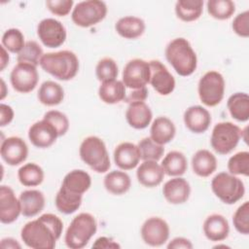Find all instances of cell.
Masks as SVG:
<instances>
[{
  "label": "cell",
  "mask_w": 249,
  "mask_h": 249,
  "mask_svg": "<svg viewBox=\"0 0 249 249\" xmlns=\"http://www.w3.org/2000/svg\"><path fill=\"white\" fill-rule=\"evenodd\" d=\"M63 223L59 217L52 213H45L39 218L26 223L20 237L23 243L32 249H53L61 236Z\"/></svg>",
  "instance_id": "obj_1"
},
{
  "label": "cell",
  "mask_w": 249,
  "mask_h": 249,
  "mask_svg": "<svg viewBox=\"0 0 249 249\" xmlns=\"http://www.w3.org/2000/svg\"><path fill=\"white\" fill-rule=\"evenodd\" d=\"M165 57L175 72L182 77L190 76L196 70V54L185 38L179 37L170 41L165 48Z\"/></svg>",
  "instance_id": "obj_2"
},
{
  "label": "cell",
  "mask_w": 249,
  "mask_h": 249,
  "mask_svg": "<svg viewBox=\"0 0 249 249\" xmlns=\"http://www.w3.org/2000/svg\"><path fill=\"white\" fill-rule=\"evenodd\" d=\"M39 64L44 71L60 81L73 79L79 71V59L68 50L44 53Z\"/></svg>",
  "instance_id": "obj_3"
},
{
  "label": "cell",
  "mask_w": 249,
  "mask_h": 249,
  "mask_svg": "<svg viewBox=\"0 0 249 249\" xmlns=\"http://www.w3.org/2000/svg\"><path fill=\"white\" fill-rule=\"evenodd\" d=\"M97 223L93 215L82 212L70 222L64 236L65 244L70 249L84 248L96 233Z\"/></svg>",
  "instance_id": "obj_4"
},
{
  "label": "cell",
  "mask_w": 249,
  "mask_h": 249,
  "mask_svg": "<svg viewBox=\"0 0 249 249\" xmlns=\"http://www.w3.org/2000/svg\"><path fill=\"white\" fill-rule=\"evenodd\" d=\"M81 160L97 173H104L111 166L109 154L104 141L94 135L86 137L79 149Z\"/></svg>",
  "instance_id": "obj_5"
},
{
  "label": "cell",
  "mask_w": 249,
  "mask_h": 249,
  "mask_svg": "<svg viewBox=\"0 0 249 249\" xmlns=\"http://www.w3.org/2000/svg\"><path fill=\"white\" fill-rule=\"evenodd\" d=\"M211 189L214 195L226 204L237 202L245 194V187L242 180L229 172L216 174L211 181Z\"/></svg>",
  "instance_id": "obj_6"
},
{
  "label": "cell",
  "mask_w": 249,
  "mask_h": 249,
  "mask_svg": "<svg viewBox=\"0 0 249 249\" xmlns=\"http://www.w3.org/2000/svg\"><path fill=\"white\" fill-rule=\"evenodd\" d=\"M241 130L239 126L231 122L216 124L211 133V147L220 155L230 154L237 146L241 138Z\"/></svg>",
  "instance_id": "obj_7"
},
{
  "label": "cell",
  "mask_w": 249,
  "mask_h": 249,
  "mask_svg": "<svg viewBox=\"0 0 249 249\" xmlns=\"http://www.w3.org/2000/svg\"><path fill=\"white\" fill-rule=\"evenodd\" d=\"M225 87V79L221 73L214 70L206 72L198 81L197 92L200 101L208 107L218 105L224 98Z\"/></svg>",
  "instance_id": "obj_8"
},
{
  "label": "cell",
  "mask_w": 249,
  "mask_h": 249,
  "mask_svg": "<svg viewBox=\"0 0 249 249\" xmlns=\"http://www.w3.org/2000/svg\"><path fill=\"white\" fill-rule=\"evenodd\" d=\"M107 6L99 0H88L79 2L72 11L73 22L80 27H90L105 18Z\"/></svg>",
  "instance_id": "obj_9"
},
{
  "label": "cell",
  "mask_w": 249,
  "mask_h": 249,
  "mask_svg": "<svg viewBox=\"0 0 249 249\" xmlns=\"http://www.w3.org/2000/svg\"><path fill=\"white\" fill-rule=\"evenodd\" d=\"M150 64L149 61L134 58L129 60L123 71V83L125 88L138 89L146 88L150 82Z\"/></svg>",
  "instance_id": "obj_10"
},
{
  "label": "cell",
  "mask_w": 249,
  "mask_h": 249,
  "mask_svg": "<svg viewBox=\"0 0 249 249\" xmlns=\"http://www.w3.org/2000/svg\"><path fill=\"white\" fill-rule=\"evenodd\" d=\"M140 233L147 245L159 247L168 240L170 230L167 222L162 218L150 217L143 223Z\"/></svg>",
  "instance_id": "obj_11"
},
{
  "label": "cell",
  "mask_w": 249,
  "mask_h": 249,
  "mask_svg": "<svg viewBox=\"0 0 249 249\" xmlns=\"http://www.w3.org/2000/svg\"><path fill=\"white\" fill-rule=\"evenodd\" d=\"M10 81L15 90L21 93L32 91L39 81L36 66L28 63H18L12 70Z\"/></svg>",
  "instance_id": "obj_12"
},
{
  "label": "cell",
  "mask_w": 249,
  "mask_h": 249,
  "mask_svg": "<svg viewBox=\"0 0 249 249\" xmlns=\"http://www.w3.org/2000/svg\"><path fill=\"white\" fill-rule=\"evenodd\" d=\"M37 35L44 46L48 48H58L66 40V29L59 20L47 18L39 22Z\"/></svg>",
  "instance_id": "obj_13"
},
{
  "label": "cell",
  "mask_w": 249,
  "mask_h": 249,
  "mask_svg": "<svg viewBox=\"0 0 249 249\" xmlns=\"http://www.w3.org/2000/svg\"><path fill=\"white\" fill-rule=\"evenodd\" d=\"M150 82L153 89L160 95H168L175 89V79L160 60H151Z\"/></svg>",
  "instance_id": "obj_14"
},
{
  "label": "cell",
  "mask_w": 249,
  "mask_h": 249,
  "mask_svg": "<svg viewBox=\"0 0 249 249\" xmlns=\"http://www.w3.org/2000/svg\"><path fill=\"white\" fill-rule=\"evenodd\" d=\"M2 160L9 165L16 166L22 163L28 156V146L18 136H10L4 139L0 148Z\"/></svg>",
  "instance_id": "obj_15"
},
{
  "label": "cell",
  "mask_w": 249,
  "mask_h": 249,
  "mask_svg": "<svg viewBox=\"0 0 249 249\" xmlns=\"http://www.w3.org/2000/svg\"><path fill=\"white\" fill-rule=\"evenodd\" d=\"M21 214L19 198L15 195L14 190L2 185L0 187V221L3 224L14 223Z\"/></svg>",
  "instance_id": "obj_16"
},
{
  "label": "cell",
  "mask_w": 249,
  "mask_h": 249,
  "mask_svg": "<svg viewBox=\"0 0 249 249\" xmlns=\"http://www.w3.org/2000/svg\"><path fill=\"white\" fill-rule=\"evenodd\" d=\"M59 137L56 128L48 121L42 119L34 123L28 129V138L37 148L51 147Z\"/></svg>",
  "instance_id": "obj_17"
},
{
  "label": "cell",
  "mask_w": 249,
  "mask_h": 249,
  "mask_svg": "<svg viewBox=\"0 0 249 249\" xmlns=\"http://www.w3.org/2000/svg\"><path fill=\"white\" fill-rule=\"evenodd\" d=\"M186 127L194 133L205 132L211 124V115L207 109L200 105L189 107L183 116Z\"/></svg>",
  "instance_id": "obj_18"
},
{
  "label": "cell",
  "mask_w": 249,
  "mask_h": 249,
  "mask_svg": "<svg viewBox=\"0 0 249 249\" xmlns=\"http://www.w3.org/2000/svg\"><path fill=\"white\" fill-rule=\"evenodd\" d=\"M140 160L141 156L139 148L131 142L120 143L114 150V161L122 170L135 168Z\"/></svg>",
  "instance_id": "obj_19"
},
{
  "label": "cell",
  "mask_w": 249,
  "mask_h": 249,
  "mask_svg": "<svg viewBox=\"0 0 249 249\" xmlns=\"http://www.w3.org/2000/svg\"><path fill=\"white\" fill-rule=\"evenodd\" d=\"M162 195L169 203L182 204L190 197L191 186L186 179L180 176L174 177L164 183Z\"/></svg>",
  "instance_id": "obj_20"
},
{
  "label": "cell",
  "mask_w": 249,
  "mask_h": 249,
  "mask_svg": "<svg viewBox=\"0 0 249 249\" xmlns=\"http://www.w3.org/2000/svg\"><path fill=\"white\" fill-rule=\"evenodd\" d=\"M127 124L135 129H144L152 122L153 113L145 101H136L128 104L125 112Z\"/></svg>",
  "instance_id": "obj_21"
},
{
  "label": "cell",
  "mask_w": 249,
  "mask_h": 249,
  "mask_svg": "<svg viewBox=\"0 0 249 249\" xmlns=\"http://www.w3.org/2000/svg\"><path fill=\"white\" fill-rule=\"evenodd\" d=\"M138 182L147 188L159 186L164 177V172L160 164L155 160H143L136 171Z\"/></svg>",
  "instance_id": "obj_22"
},
{
  "label": "cell",
  "mask_w": 249,
  "mask_h": 249,
  "mask_svg": "<svg viewBox=\"0 0 249 249\" xmlns=\"http://www.w3.org/2000/svg\"><path fill=\"white\" fill-rule=\"evenodd\" d=\"M203 232L210 241H223L230 233L228 220L221 214H211L203 222Z\"/></svg>",
  "instance_id": "obj_23"
},
{
  "label": "cell",
  "mask_w": 249,
  "mask_h": 249,
  "mask_svg": "<svg viewBox=\"0 0 249 249\" xmlns=\"http://www.w3.org/2000/svg\"><path fill=\"white\" fill-rule=\"evenodd\" d=\"M18 198L21 205V214L25 217H34L45 207V196L39 190H25L20 193Z\"/></svg>",
  "instance_id": "obj_24"
},
{
  "label": "cell",
  "mask_w": 249,
  "mask_h": 249,
  "mask_svg": "<svg viewBox=\"0 0 249 249\" xmlns=\"http://www.w3.org/2000/svg\"><path fill=\"white\" fill-rule=\"evenodd\" d=\"M176 133L174 123L167 117L160 116L154 120L150 129V137L156 143L164 145L173 140Z\"/></svg>",
  "instance_id": "obj_25"
},
{
  "label": "cell",
  "mask_w": 249,
  "mask_h": 249,
  "mask_svg": "<svg viewBox=\"0 0 249 249\" xmlns=\"http://www.w3.org/2000/svg\"><path fill=\"white\" fill-rule=\"evenodd\" d=\"M90 186V175L83 169H74L64 176L60 188L77 195H84Z\"/></svg>",
  "instance_id": "obj_26"
},
{
  "label": "cell",
  "mask_w": 249,
  "mask_h": 249,
  "mask_svg": "<svg viewBox=\"0 0 249 249\" xmlns=\"http://www.w3.org/2000/svg\"><path fill=\"white\" fill-rule=\"evenodd\" d=\"M192 168L197 176L208 177L217 169V159L208 150H198L192 158Z\"/></svg>",
  "instance_id": "obj_27"
},
{
  "label": "cell",
  "mask_w": 249,
  "mask_h": 249,
  "mask_svg": "<svg viewBox=\"0 0 249 249\" xmlns=\"http://www.w3.org/2000/svg\"><path fill=\"white\" fill-rule=\"evenodd\" d=\"M146 25L142 18L134 16L121 18L115 24L117 33L124 39H136L145 31Z\"/></svg>",
  "instance_id": "obj_28"
},
{
  "label": "cell",
  "mask_w": 249,
  "mask_h": 249,
  "mask_svg": "<svg viewBox=\"0 0 249 249\" xmlns=\"http://www.w3.org/2000/svg\"><path fill=\"white\" fill-rule=\"evenodd\" d=\"M125 89L123 81L117 79L103 82L98 89V96L106 104H116L124 100Z\"/></svg>",
  "instance_id": "obj_29"
},
{
  "label": "cell",
  "mask_w": 249,
  "mask_h": 249,
  "mask_svg": "<svg viewBox=\"0 0 249 249\" xmlns=\"http://www.w3.org/2000/svg\"><path fill=\"white\" fill-rule=\"evenodd\" d=\"M103 185L110 194L121 196L128 192L131 186V180L129 175L124 171L113 170L105 175Z\"/></svg>",
  "instance_id": "obj_30"
},
{
  "label": "cell",
  "mask_w": 249,
  "mask_h": 249,
  "mask_svg": "<svg viewBox=\"0 0 249 249\" xmlns=\"http://www.w3.org/2000/svg\"><path fill=\"white\" fill-rule=\"evenodd\" d=\"M227 107L231 116L238 122H247L249 120V96L246 92H235L231 94Z\"/></svg>",
  "instance_id": "obj_31"
},
{
  "label": "cell",
  "mask_w": 249,
  "mask_h": 249,
  "mask_svg": "<svg viewBox=\"0 0 249 249\" xmlns=\"http://www.w3.org/2000/svg\"><path fill=\"white\" fill-rule=\"evenodd\" d=\"M38 99L46 106L58 105L64 99V89L58 83L46 81L39 88Z\"/></svg>",
  "instance_id": "obj_32"
},
{
  "label": "cell",
  "mask_w": 249,
  "mask_h": 249,
  "mask_svg": "<svg viewBox=\"0 0 249 249\" xmlns=\"http://www.w3.org/2000/svg\"><path fill=\"white\" fill-rule=\"evenodd\" d=\"M164 174L178 177L183 175L188 168V160L185 155L179 151H171L166 154L161 161Z\"/></svg>",
  "instance_id": "obj_33"
},
{
  "label": "cell",
  "mask_w": 249,
  "mask_h": 249,
  "mask_svg": "<svg viewBox=\"0 0 249 249\" xmlns=\"http://www.w3.org/2000/svg\"><path fill=\"white\" fill-rule=\"evenodd\" d=\"M202 11V0H179L175 4V14L177 18L186 22L199 18Z\"/></svg>",
  "instance_id": "obj_34"
},
{
  "label": "cell",
  "mask_w": 249,
  "mask_h": 249,
  "mask_svg": "<svg viewBox=\"0 0 249 249\" xmlns=\"http://www.w3.org/2000/svg\"><path fill=\"white\" fill-rule=\"evenodd\" d=\"M82 200L83 195H77L60 188L55 196L54 203L59 212L69 215L80 208Z\"/></svg>",
  "instance_id": "obj_35"
},
{
  "label": "cell",
  "mask_w": 249,
  "mask_h": 249,
  "mask_svg": "<svg viewBox=\"0 0 249 249\" xmlns=\"http://www.w3.org/2000/svg\"><path fill=\"white\" fill-rule=\"evenodd\" d=\"M44 170L35 162L23 164L18 171V178L21 185L25 187H36L44 181Z\"/></svg>",
  "instance_id": "obj_36"
},
{
  "label": "cell",
  "mask_w": 249,
  "mask_h": 249,
  "mask_svg": "<svg viewBox=\"0 0 249 249\" xmlns=\"http://www.w3.org/2000/svg\"><path fill=\"white\" fill-rule=\"evenodd\" d=\"M206 5L208 14L219 20L229 19L235 12V4L231 0H209Z\"/></svg>",
  "instance_id": "obj_37"
},
{
  "label": "cell",
  "mask_w": 249,
  "mask_h": 249,
  "mask_svg": "<svg viewBox=\"0 0 249 249\" xmlns=\"http://www.w3.org/2000/svg\"><path fill=\"white\" fill-rule=\"evenodd\" d=\"M43 54V49L37 42L27 41L20 53H18L17 60L18 63H28L37 66Z\"/></svg>",
  "instance_id": "obj_38"
},
{
  "label": "cell",
  "mask_w": 249,
  "mask_h": 249,
  "mask_svg": "<svg viewBox=\"0 0 249 249\" xmlns=\"http://www.w3.org/2000/svg\"><path fill=\"white\" fill-rule=\"evenodd\" d=\"M140 156L142 160H155L158 161L161 159L164 153L163 145H160L152 140L151 137H145L138 143Z\"/></svg>",
  "instance_id": "obj_39"
},
{
  "label": "cell",
  "mask_w": 249,
  "mask_h": 249,
  "mask_svg": "<svg viewBox=\"0 0 249 249\" xmlns=\"http://www.w3.org/2000/svg\"><path fill=\"white\" fill-rule=\"evenodd\" d=\"M119 74L117 62L111 57H104L100 59L95 67V75L101 83L116 80Z\"/></svg>",
  "instance_id": "obj_40"
},
{
  "label": "cell",
  "mask_w": 249,
  "mask_h": 249,
  "mask_svg": "<svg viewBox=\"0 0 249 249\" xmlns=\"http://www.w3.org/2000/svg\"><path fill=\"white\" fill-rule=\"evenodd\" d=\"M25 45L24 36L18 28L6 30L2 36V46L13 53H19Z\"/></svg>",
  "instance_id": "obj_41"
},
{
  "label": "cell",
  "mask_w": 249,
  "mask_h": 249,
  "mask_svg": "<svg viewBox=\"0 0 249 249\" xmlns=\"http://www.w3.org/2000/svg\"><path fill=\"white\" fill-rule=\"evenodd\" d=\"M229 173L232 175H249V152L242 151L234 154L228 161Z\"/></svg>",
  "instance_id": "obj_42"
},
{
  "label": "cell",
  "mask_w": 249,
  "mask_h": 249,
  "mask_svg": "<svg viewBox=\"0 0 249 249\" xmlns=\"http://www.w3.org/2000/svg\"><path fill=\"white\" fill-rule=\"evenodd\" d=\"M234 229L241 234L249 233V202H243L234 212L232 216Z\"/></svg>",
  "instance_id": "obj_43"
},
{
  "label": "cell",
  "mask_w": 249,
  "mask_h": 249,
  "mask_svg": "<svg viewBox=\"0 0 249 249\" xmlns=\"http://www.w3.org/2000/svg\"><path fill=\"white\" fill-rule=\"evenodd\" d=\"M44 120L50 122L57 130L58 136H63L69 129V120L67 116L57 110H50L45 113Z\"/></svg>",
  "instance_id": "obj_44"
},
{
  "label": "cell",
  "mask_w": 249,
  "mask_h": 249,
  "mask_svg": "<svg viewBox=\"0 0 249 249\" xmlns=\"http://www.w3.org/2000/svg\"><path fill=\"white\" fill-rule=\"evenodd\" d=\"M74 5L73 0H48L46 1V6L49 9V11L59 17H65L67 16L72 7Z\"/></svg>",
  "instance_id": "obj_45"
},
{
  "label": "cell",
  "mask_w": 249,
  "mask_h": 249,
  "mask_svg": "<svg viewBox=\"0 0 249 249\" xmlns=\"http://www.w3.org/2000/svg\"><path fill=\"white\" fill-rule=\"evenodd\" d=\"M232 30L240 37L248 38L249 36V12L244 11L238 14L232 21Z\"/></svg>",
  "instance_id": "obj_46"
},
{
  "label": "cell",
  "mask_w": 249,
  "mask_h": 249,
  "mask_svg": "<svg viewBox=\"0 0 249 249\" xmlns=\"http://www.w3.org/2000/svg\"><path fill=\"white\" fill-rule=\"evenodd\" d=\"M14 110L10 105L1 103L0 104V126H6L14 120Z\"/></svg>",
  "instance_id": "obj_47"
},
{
  "label": "cell",
  "mask_w": 249,
  "mask_h": 249,
  "mask_svg": "<svg viewBox=\"0 0 249 249\" xmlns=\"http://www.w3.org/2000/svg\"><path fill=\"white\" fill-rule=\"evenodd\" d=\"M148 97V89L147 88H142L138 89H133L131 92H129L128 95H125L124 101L128 104L131 102L136 101H145Z\"/></svg>",
  "instance_id": "obj_48"
},
{
  "label": "cell",
  "mask_w": 249,
  "mask_h": 249,
  "mask_svg": "<svg viewBox=\"0 0 249 249\" xmlns=\"http://www.w3.org/2000/svg\"><path fill=\"white\" fill-rule=\"evenodd\" d=\"M194 247L193 243L185 237H175L173 238L171 241H169V243L167 244V248L168 249H192Z\"/></svg>",
  "instance_id": "obj_49"
},
{
  "label": "cell",
  "mask_w": 249,
  "mask_h": 249,
  "mask_svg": "<svg viewBox=\"0 0 249 249\" xmlns=\"http://www.w3.org/2000/svg\"><path fill=\"white\" fill-rule=\"evenodd\" d=\"M92 247L108 249V248H120L121 245L117 241L113 240L112 238H109L107 236H100L94 241V243L92 244Z\"/></svg>",
  "instance_id": "obj_50"
},
{
  "label": "cell",
  "mask_w": 249,
  "mask_h": 249,
  "mask_svg": "<svg viewBox=\"0 0 249 249\" xmlns=\"http://www.w3.org/2000/svg\"><path fill=\"white\" fill-rule=\"evenodd\" d=\"M1 247L2 248H10V249H19L21 248V245L18 242V240L12 238V237H6V238H3L1 240V243H0Z\"/></svg>",
  "instance_id": "obj_51"
},
{
  "label": "cell",
  "mask_w": 249,
  "mask_h": 249,
  "mask_svg": "<svg viewBox=\"0 0 249 249\" xmlns=\"http://www.w3.org/2000/svg\"><path fill=\"white\" fill-rule=\"evenodd\" d=\"M9 53L8 51L1 46V55H0V71H3L5 69V67L8 65L9 63Z\"/></svg>",
  "instance_id": "obj_52"
},
{
  "label": "cell",
  "mask_w": 249,
  "mask_h": 249,
  "mask_svg": "<svg viewBox=\"0 0 249 249\" xmlns=\"http://www.w3.org/2000/svg\"><path fill=\"white\" fill-rule=\"evenodd\" d=\"M5 89H6L5 82H4V80H3V79H1V100H3V99H4V97H5V96H6V94H7V92H6Z\"/></svg>",
  "instance_id": "obj_53"
}]
</instances>
